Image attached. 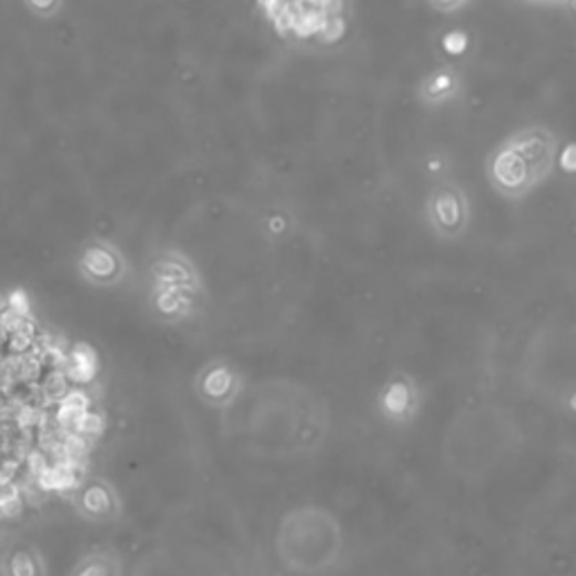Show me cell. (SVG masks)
<instances>
[{
  "mask_svg": "<svg viewBox=\"0 0 576 576\" xmlns=\"http://www.w3.org/2000/svg\"><path fill=\"white\" fill-rule=\"evenodd\" d=\"M468 8H471L468 3H451V6L448 3H433L431 6V10H435V12H451V14L459 12V10H468Z\"/></svg>",
  "mask_w": 576,
  "mask_h": 576,
  "instance_id": "obj_5",
  "label": "cell"
},
{
  "mask_svg": "<svg viewBox=\"0 0 576 576\" xmlns=\"http://www.w3.org/2000/svg\"><path fill=\"white\" fill-rule=\"evenodd\" d=\"M424 219L437 241H462L473 223V201L468 190L453 176L433 181L424 199Z\"/></svg>",
  "mask_w": 576,
  "mask_h": 576,
  "instance_id": "obj_2",
  "label": "cell"
},
{
  "mask_svg": "<svg viewBox=\"0 0 576 576\" xmlns=\"http://www.w3.org/2000/svg\"><path fill=\"white\" fill-rule=\"evenodd\" d=\"M426 407V387L422 381L407 370L392 372L378 394H376V410L378 417L396 428L415 424Z\"/></svg>",
  "mask_w": 576,
  "mask_h": 576,
  "instance_id": "obj_3",
  "label": "cell"
},
{
  "mask_svg": "<svg viewBox=\"0 0 576 576\" xmlns=\"http://www.w3.org/2000/svg\"><path fill=\"white\" fill-rule=\"evenodd\" d=\"M466 95V74L455 63L428 70L415 89V100L428 111H444L459 104Z\"/></svg>",
  "mask_w": 576,
  "mask_h": 576,
  "instance_id": "obj_4",
  "label": "cell"
},
{
  "mask_svg": "<svg viewBox=\"0 0 576 576\" xmlns=\"http://www.w3.org/2000/svg\"><path fill=\"white\" fill-rule=\"evenodd\" d=\"M560 149V138L552 127H521L505 135L484 158L486 183L505 201H525L552 179Z\"/></svg>",
  "mask_w": 576,
  "mask_h": 576,
  "instance_id": "obj_1",
  "label": "cell"
}]
</instances>
